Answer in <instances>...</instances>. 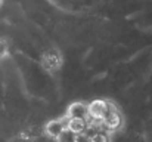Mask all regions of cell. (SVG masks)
<instances>
[{
	"label": "cell",
	"mask_w": 152,
	"mask_h": 142,
	"mask_svg": "<svg viewBox=\"0 0 152 142\" xmlns=\"http://www.w3.org/2000/svg\"><path fill=\"white\" fill-rule=\"evenodd\" d=\"M101 124L106 130H109V132L117 130V129L121 127V124H123V117H121L120 111L117 110V107H114L112 104H109L106 113H105L103 117H102Z\"/></svg>",
	"instance_id": "1"
},
{
	"label": "cell",
	"mask_w": 152,
	"mask_h": 142,
	"mask_svg": "<svg viewBox=\"0 0 152 142\" xmlns=\"http://www.w3.org/2000/svg\"><path fill=\"white\" fill-rule=\"evenodd\" d=\"M66 118L68 120H84V121H89V118H90L89 105H86L83 102L71 104L68 107V110H66Z\"/></svg>",
	"instance_id": "2"
},
{
	"label": "cell",
	"mask_w": 152,
	"mask_h": 142,
	"mask_svg": "<svg viewBox=\"0 0 152 142\" xmlns=\"http://www.w3.org/2000/svg\"><path fill=\"white\" fill-rule=\"evenodd\" d=\"M66 127H68V118H55L48 121V124L45 126V132L49 138L56 139Z\"/></svg>",
	"instance_id": "3"
},
{
	"label": "cell",
	"mask_w": 152,
	"mask_h": 142,
	"mask_svg": "<svg viewBox=\"0 0 152 142\" xmlns=\"http://www.w3.org/2000/svg\"><path fill=\"white\" fill-rule=\"evenodd\" d=\"M68 129H71L74 133H86L87 129V121L84 120H68Z\"/></svg>",
	"instance_id": "4"
},
{
	"label": "cell",
	"mask_w": 152,
	"mask_h": 142,
	"mask_svg": "<svg viewBox=\"0 0 152 142\" xmlns=\"http://www.w3.org/2000/svg\"><path fill=\"white\" fill-rule=\"evenodd\" d=\"M90 136V141L92 142H111V138H109V133L108 130H103V129H96L93 130Z\"/></svg>",
	"instance_id": "5"
},
{
	"label": "cell",
	"mask_w": 152,
	"mask_h": 142,
	"mask_svg": "<svg viewBox=\"0 0 152 142\" xmlns=\"http://www.w3.org/2000/svg\"><path fill=\"white\" fill-rule=\"evenodd\" d=\"M77 139V133H74L71 129H65L58 138H56V142H75Z\"/></svg>",
	"instance_id": "6"
},
{
	"label": "cell",
	"mask_w": 152,
	"mask_h": 142,
	"mask_svg": "<svg viewBox=\"0 0 152 142\" xmlns=\"http://www.w3.org/2000/svg\"><path fill=\"white\" fill-rule=\"evenodd\" d=\"M7 53H9V46H7V43H6L3 39H0V59L6 58Z\"/></svg>",
	"instance_id": "7"
},
{
	"label": "cell",
	"mask_w": 152,
	"mask_h": 142,
	"mask_svg": "<svg viewBox=\"0 0 152 142\" xmlns=\"http://www.w3.org/2000/svg\"><path fill=\"white\" fill-rule=\"evenodd\" d=\"M75 142H92V141H90V136H89V135H86V133H80V135H77Z\"/></svg>",
	"instance_id": "8"
},
{
	"label": "cell",
	"mask_w": 152,
	"mask_h": 142,
	"mask_svg": "<svg viewBox=\"0 0 152 142\" xmlns=\"http://www.w3.org/2000/svg\"><path fill=\"white\" fill-rule=\"evenodd\" d=\"M0 1H1V0H0Z\"/></svg>",
	"instance_id": "9"
}]
</instances>
